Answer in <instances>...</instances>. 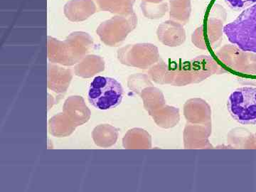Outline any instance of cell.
<instances>
[{"mask_svg":"<svg viewBox=\"0 0 256 192\" xmlns=\"http://www.w3.org/2000/svg\"><path fill=\"white\" fill-rule=\"evenodd\" d=\"M228 41L239 50L256 54V4L246 8L224 28Z\"/></svg>","mask_w":256,"mask_h":192,"instance_id":"1","label":"cell"},{"mask_svg":"<svg viewBox=\"0 0 256 192\" xmlns=\"http://www.w3.org/2000/svg\"><path fill=\"white\" fill-rule=\"evenodd\" d=\"M122 85L117 80L110 77H96L88 90L89 102L96 108L101 110L117 107L122 102Z\"/></svg>","mask_w":256,"mask_h":192,"instance_id":"2","label":"cell"},{"mask_svg":"<svg viewBox=\"0 0 256 192\" xmlns=\"http://www.w3.org/2000/svg\"><path fill=\"white\" fill-rule=\"evenodd\" d=\"M228 110L237 122L242 124H256V88L242 87L229 96Z\"/></svg>","mask_w":256,"mask_h":192,"instance_id":"3","label":"cell"},{"mask_svg":"<svg viewBox=\"0 0 256 192\" xmlns=\"http://www.w3.org/2000/svg\"><path fill=\"white\" fill-rule=\"evenodd\" d=\"M192 13V0H170V18L181 24H186Z\"/></svg>","mask_w":256,"mask_h":192,"instance_id":"4","label":"cell"},{"mask_svg":"<svg viewBox=\"0 0 256 192\" xmlns=\"http://www.w3.org/2000/svg\"><path fill=\"white\" fill-rule=\"evenodd\" d=\"M160 34L163 38L166 37L168 41L170 38L172 40V42L176 41V40H181L184 34V30L181 23L174 20H169L162 24L159 28Z\"/></svg>","mask_w":256,"mask_h":192,"instance_id":"5","label":"cell"},{"mask_svg":"<svg viewBox=\"0 0 256 192\" xmlns=\"http://www.w3.org/2000/svg\"><path fill=\"white\" fill-rule=\"evenodd\" d=\"M141 9L146 18H162L169 9L168 3H149L143 1Z\"/></svg>","mask_w":256,"mask_h":192,"instance_id":"6","label":"cell"},{"mask_svg":"<svg viewBox=\"0 0 256 192\" xmlns=\"http://www.w3.org/2000/svg\"><path fill=\"white\" fill-rule=\"evenodd\" d=\"M225 2L234 10L246 9L256 4V0H225Z\"/></svg>","mask_w":256,"mask_h":192,"instance_id":"7","label":"cell"},{"mask_svg":"<svg viewBox=\"0 0 256 192\" xmlns=\"http://www.w3.org/2000/svg\"><path fill=\"white\" fill-rule=\"evenodd\" d=\"M143 1L149 3H161L162 2L163 0H143Z\"/></svg>","mask_w":256,"mask_h":192,"instance_id":"8","label":"cell"}]
</instances>
